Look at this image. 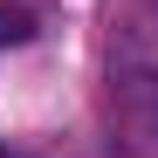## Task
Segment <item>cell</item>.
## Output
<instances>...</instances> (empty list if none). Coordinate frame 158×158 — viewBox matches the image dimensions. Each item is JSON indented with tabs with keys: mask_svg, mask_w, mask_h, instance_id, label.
<instances>
[{
	"mask_svg": "<svg viewBox=\"0 0 158 158\" xmlns=\"http://www.w3.org/2000/svg\"><path fill=\"white\" fill-rule=\"evenodd\" d=\"M21 41H35V14L14 7V0H0V48H21Z\"/></svg>",
	"mask_w": 158,
	"mask_h": 158,
	"instance_id": "cell-2",
	"label": "cell"
},
{
	"mask_svg": "<svg viewBox=\"0 0 158 158\" xmlns=\"http://www.w3.org/2000/svg\"><path fill=\"white\" fill-rule=\"evenodd\" d=\"M110 151L158 158V69H124L110 83Z\"/></svg>",
	"mask_w": 158,
	"mask_h": 158,
	"instance_id": "cell-1",
	"label": "cell"
},
{
	"mask_svg": "<svg viewBox=\"0 0 158 158\" xmlns=\"http://www.w3.org/2000/svg\"><path fill=\"white\" fill-rule=\"evenodd\" d=\"M131 7H138V14L151 21V28H158V0H131Z\"/></svg>",
	"mask_w": 158,
	"mask_h": 158,
	"instance_id": "cell-3",
	"label": "cell"
}]
</instances>
